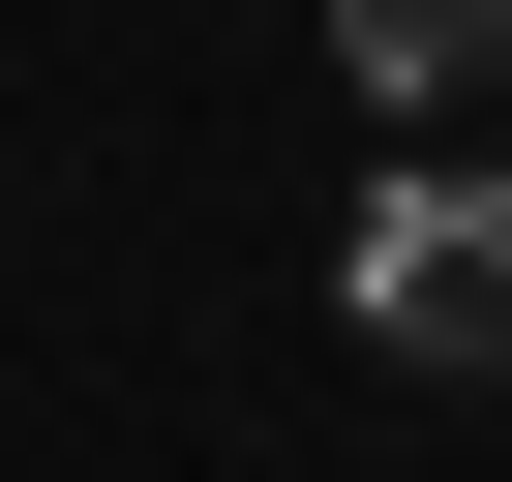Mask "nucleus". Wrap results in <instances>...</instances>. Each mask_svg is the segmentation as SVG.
I'll return each mask as SVG.
<instances>
[{
	"label": "nucleus",
	"instance_id": "f257e3e1",
	"mask_svg": "<svg viewBox=\"0 0 512 482\" xmlns=\"http://www.w3.org/2000/svg\"><path fill=\"white\" fill-rule=\"evenodd\" d=\"M362 362L512 392V181H392V211H362Z\"/></svg>",
	"mask_w": 512,
	"mask_h": 482
},
{
	"label": "nucleus",
	"instance_id": "f03ea898",
	"mask_svg": "<svg viewBox=\"0 0 512 482\" xmlns=\"http://www.w3.org/2000/svg\"><path fill=\"white\" fill-rule=\"evenodd\" d=\"M332 61L422 121V91H482V61H512V0H332Z\"/></svg>",
	"mask_w": 512,
	"mask_h": 482
}]
</instances>
